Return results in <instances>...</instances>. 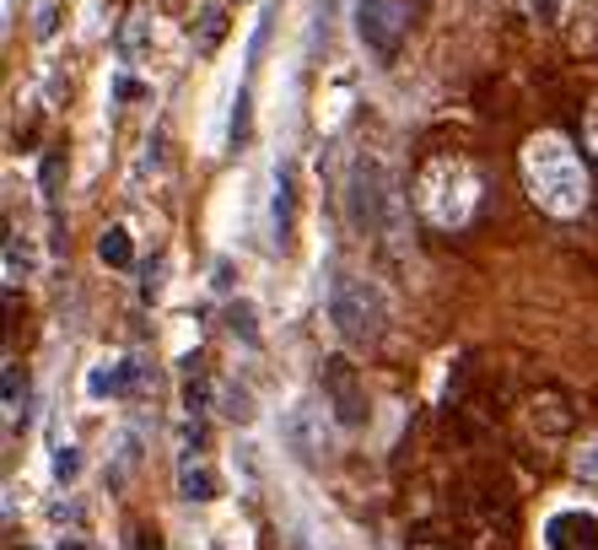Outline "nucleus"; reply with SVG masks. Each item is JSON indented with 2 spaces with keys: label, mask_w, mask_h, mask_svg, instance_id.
<instances>
[{
  "label": "nucleus",
  "mask_w": 598,
  "mask_h": 550,
  "mask_svg": "<svg viewBox=\"0 0 598 550\" xmlns=\"http://www.w3.org/2000/svg\"><path fill=\"white\" fill-rule=\"evenodd\" d=\"M523 184H528L534 206L545 216H556V221L582 216L588 211V195H594L577 146H571L566 135H556V129L528 135V146H523Z\"/></svg>",
  "instance_id": "f257e3e1"
},
{
  "label": "nucleus",
  "mask_w": 598,
  "mask_h": 550,
  "mask_svg": "<svg viewBox=\"0 0 598 550\" xmlns=\"http://www.w3.org/2000/svg\"><path fill=\"white\" fill-rule=\"evenodd\" d=\"M415 206L421 216L442 227V232H458V227H470L480 211V173L470 157H453V152H442L432 157L421 178H415Z\"/></svg>",
  "instance_id": "f03ea898"
},
{
  "label": "nucleus",
  "mask_w": 598,
  "mask_h": 550,
  "mask_svg": "<svg viewBox=\"0 0 598 550\" xmlns=\"http://www.w3.org/2000/svg\"><path fill=\"white\" fill-rule=\"evenodd\" d=\"M329 324L346 345H378L383 330H389L383 292L367 276H334L329 281Z\"/></svg>",
  "instance_id": "7ed1b4c3"
},
{
  "label": "nucleus",
  "mask_w": 598,
  "mask_h": 550,
  "mask_svg": "<svg viewBox=\"0 0 598 550\" xmlns=\"http://www.w3.org/2000/svg\"><path fill=\"white\" fill-rule=\"evenodd\" d=\"M351 221L389 243L404 238V206H399V189L389 184L378 157H357V168H351Z\"/></svg>",
  "instance_id": "20e7f679"
},
{
  "label": "nucleus",
  "mask_w": 598,
  "mask_h": 550,
  "mask_svg": "<svg viewBox=\"0 0 598 550\" xmlns=\"http://www.w3.org/2000/svg\"><path fill=\"white\" fill-rule=\"evenodd\" d=\"M426 6L432 0H357V39L383 65H394L404 39H410V28L426 17Z\"/></svg>",
  "instance_id": "39448f33"
},
{
  "label": "nucleus",
  "mask_w": 598,
  "mask_h": 550,
  "mask_svg": "<svg viewBox=\"0 0 598 550\" xmlns=\"http://www.w3.org/2000/svg\"><path fill=\"white\" fill-rule=\"evenodd\" d=\"M280 437H286V448H291L302 465H329V459H334V426L323 416V405H313V399H297V405L280 416Z\"/></svg>",
  "instance_id": "423d86ee"
},
{
  "label": "nucleus",
  "mask_w": 598,
  "mask_h": 550,
  "mask_svg": "<svg viewBox=\"0 0 598 550\" xmlns=\"http://www.w3.org/2000/svg\"><path fill=\"white\" fill-rule=\"evenodd\" d=\"M323 405H329V416L340 426H361L367 422V394H361L357 383V367L346 362V356H323Z\"/></svg>",
  "instance_id": "0eeeda50"
},
{
  "label": "nucleus",
  "mask_w": 598,
  "mask_h": 550,
  "mask_svg": "<svg viewBox=\"0 0 598 550\" xmlns=\"http://www.w3.org/2000/svg\"><path fill=\"white\" fill-rule=\"evenodd\" d=\"M545 550H598V518L582 508H560L545 518Z\"/></svg>",
  "instance_id": "6e6552de"
},
{
  "label": "nucleus",
  "mask_w": 598,
  "mask_h": 550,
  "mask_svg": "<svg viewBox=\"0 0 598 550\" xmlns=\"http://www.w3.org/2000/svg\"><path fill=\"white\" fill-rule=\"evenodd\" d=\"M130 373H135V362H124V356H114V362H97V367H92V378H86V394H92V399H103V394H109V399H120L124 388H130Z\"/></svg>",
  "instance_id": "1a4fd4ad"
},
{
  "label": "nucleus",
  "mask_w": 598,
  "mask_h": 550,
  "mask_svg": "<svg viewBox=\"0 0 598 550\" xmlns=\"http://www.w3.org/2000/svg\"><path fill=\"white\" fill-rule=\"evenodd\" d=\"M291 168L276 173V200H270V238H276V249H286L291 243Z\"/></svg>",
  "instance_id": "9d476101"
},
{
  "label": "nucleus",
  "mask_w": 598,
  "mask_h": 550,
  "mask_svg": "<svg viewBox=\"0 0 598 550\" xmlns=\"http://www.w3.org/2000/svg\"><path fill=\"white\" fill-rule=\"evenodd\" d=\"M33 264H39V259L28 249V238L11 232V238H6V287H22V281L33 276Z\"/></svg>",
  "instance_id": "9b49d317"
},
{
  "label": "nucleus",
  "mask_w": 598,
  "mask_h": 550,
  "mask_svg": "<svg viewBox=\"0 0 598 550\" xmlns=\"http://www.w3.org/2000/svg\"><path fill=\"white\" fill-rule=\"evenodd\" d=\"M178 491H184L189 502H210L221 486H216V475L205 465H189V459H184V465H178Z\"/></svg>",
  "instance_id": "f8f14e48"
},
{
  "label": "nucleus",
  "mask_w": 598,
  "mask_h": 550,
  "mask_svg": "<svg viewBox=\"0 0 598 550\" xmlns=\"http://www.w3.org/2000/svg\"><path fill=\"white\" fill-rule=\"evenodd\" d=\"M571 475H577V486L598 502V437H582V443H577V454H571Z\"/></svg>",
  "instance_id": "ddd939ff"
},
{
  "label": "nucleus",
  "mask_w": 598,
  "mask_h": 550,
  "mask_svg": "<svg viewBox=\"0 0 598 550\" xmlns=\"http://www.w3.org/2000/svg\"><path fill=\"white\" fill-rule=\"evenodd\" d=\"M97 259L114 264V270H130V264H135V243H130V232H124V227H109V232L97 238Z\"/></svg>",
  "instance_id": "4468645a"
},
{
  "label": "nucleus",
  "mask_w": 598,
  "mask_h": 550,
  "mask_svg": "<svg viewBox=\"0 0 598 550\" xmlns=\"http://www.w3.org/2000/svg\"><path fill=\"white\" fill-rule=\"evenodd\" d=\"M227 33V11H199V28H189V39H195V54H216V43Z\"/></svg>",
  "instance_id": "2eb2a0df"
},
{
  "label": "nucleus",
  "mask_w": 598,
  "mask_h": 550,
  "mask_svg": "<svg viewBox=\"0 0 598 550\" xmlns=\"http://www.w3.org/2000/svg\"><path fill=\"white\" fill-rule=\"evenodd\" d=\"M76 475H81V448H76V443H60V448H54V480H60V486H71Z\"/></svg>",
  "instance_id": "dca6fc26"
},
{
  "label": "nucleus",
  "mask_w": 598,
  "mask_h": 550,
  "mask_svg": "<svg viewBox=\"0 0 598 550\" xmlns=\"http://www.w3.org/2000/svg\"><path fill=\"white\" fill-rule=\"evenodd\" d=\"M22 394H28V388H22V378H17V362H6V416L22 411Z\"/></svg>",
  "instance_id": "f3484780"
},
{
  "label": "nucleus",
  "mask_w": 598,
  "mask_h": 550,
  "mask_svg": "<svg viewBox=\"0 0 598 550\" xmlns=\"http://www.w3.org/2000/svg\"><path fill=\"white\" fill-rule=\"evenodd\" d=\"M227 324H233V335L254 340V308H248V302H238V308H233V319H227Z\"/></svg>",
  "instance_id": "a211bd4d"
},
{
  "label": "nucleus",
  "mask_w": 598,
  "mask_h": 550,
  "mask_svg": "<svg viewBox=\"0 0 598 550\" xmlns=\"http://www.w3.org/2000/svg\"><path fill=\"white\" fill-rule=\"evenodd\" d=\"M588 157H594V168H598V97H594V108H588Z\"/></svg>",
  "instance_id": "6ab92c4d"
},
{
  "label": "nucleus",
  "mask_w": 598,
  "mask_h": 550,
  "mask_svg": "<svg viewBox=\"0 0 598 550\" xmlns=\"http://www.w3.org/2000/svg\"><path fill=\"white\" fill-rule=\"evenodd\" d=\"M135 550H162V540H157V535H141V546H135Z\"/></svg>",
  "instance_id": "aec40b11"
},
{
  "label": "nucleus",
  "mask_w": 598,
  "mask_h": 550,
  "mask_svg": "<svg viewBox=\"0 0 598 550\" xmlns=\"http://www.w3.org/2000/svg\"><path fill=\"white\" fill-rule=\"evenodd\" d=\"M54 550H86V546H81V540H60V546H54Z\"/></svg>",
  "instance_id": "412c9836"
},
{
  "label": "nucleus",
  "mask_w": 598,
  "mask_h": 550,
  "mask_svg": "<svg viewBox=\"0 0 598 550\" xmlns=\"http://www.w3.org/2000/svg\"><path fill=\"white\" fill-rule=\"evenodd\" d=\"M415 550H432V546H415Z\"/></svg>",
  "instance_id": "4be33fe9"
}]
</instances>
